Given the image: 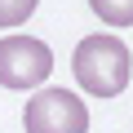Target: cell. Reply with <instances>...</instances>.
<instances>
[{
    "mask_svg": "<svg viewBox=\"0 0 133 133\" xmlns=\"http://www.w3.org/2000/svg\"><path fill=\"white\" fill-rule=\"evenodd\" d=\"M71 71H76V84L93 98H115L124 93L129 84V71H133V58L129 49L115 40V36H84L76 44V58H71Z\"/></svg>",
    "mask_w": 133,
    "mask_h": 133,
    "instance_id": "cell-1",
    "label": "cell"
},
{
    "mask_svg": "<svg viewBox=\"0 0 133 133\" xmlns=\"http://www.w3.org/2000/svg\"><path fill=\"white\" fill-rule=\"evenodd\" d=\"M53 76V53L36 36H5L0 40V84L5 89H40Z\"/></svg>",
    "mask_w": 133,
    "mask_h": 133,
    "instance_id": "cell-2",
    "label": "cell"
},
{
    "mask_svg": "<svg viewBox=\"0 0 133 133\" xmlns=\"http://www.w3.org/2000/svg\"><path fill=\"white\" fill-rule=\"evenodd\" d=\"M27 133H89V111L71 89H40L22 111Z\"/></svg>",
    "mask_w": 133,
    "mask_h": 133,
    "instance_id": "cell-3",
    "label": "cell"
},
{
    "mask_svg": "<svg viewBox=\"0 0 133 133\" xmlns=\"http://www.w3.org/2000/svg\"><path fill=\"white\" fill-rule=\"evenodd\" d=\"M93 14L111 27H133V0H89Z\"/></svg>",
    "mask_w": 133,
    "mask_h": 133,
    "instance_id": "cell-4",
    "label": "cell"
},
{
    "mask_svg": "<svg viewBox=\"0 0 133 133\" xmlns=\"http://www.w3.org/2000/svg\"><path fill=\"white\" fill-rule=\"evenodd\" d=\"M36 14V0H0V27H18Z\"/></svg>",
    "mask_w": 133,
    "mask_h": 133,
    "instance_id": "cell-5",
    "label": "cell"
}]
</instances>
